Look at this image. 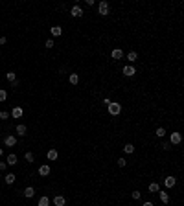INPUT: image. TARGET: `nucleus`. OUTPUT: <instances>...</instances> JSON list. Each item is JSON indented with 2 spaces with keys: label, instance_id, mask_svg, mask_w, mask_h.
I'll list each match as a JSON object with an SVG mask.
<instances>
[{
  "label": "nucleus",
  "instance_id": "obj_1",
  "mask_svg": "<svg viewBox=\"0 0 184 206\" xmlns=\"http://www.w3.org/2000/svg\"><path fill=\"white\" fill-rule=\"evenodd\" d=\"M98 15L99 17H109V15H111V4H109L107 0H99V4H98Z\"/></svg>",
  "mask_w": 184,
  "mask_h": 206
},
{
  "label": "nucleus",
  "instance_id": "obj_2",
  "mask_svg": "<svg viewBox=\"0 0 184 206\" xmlns=\"http://www.w3.org/2000/svg\"><path fill=\"white\" fill-rule=\"evenodd\" d=\"M107 112L111 114V116H114V118H116V116H120V114H121V103L111 101V103L107 105Z\"/></svg>",
  "mask_w": 184,
  "mask_h": 206
},
{
  "label": "nucleus",
  "instance_id": "obj_3",
  "mask_svg": "<svg viewBox=\"0 0 184 206\" xmlns=\"http://www.w3.org/2000/svg\"><path fill=\"white\" fill-rule=\"evenodd\" d=\"M169 143H171V146H180V143H182V134L179 131L171 133V134H169Z\"/></svg>",
  "mask_w": 184,
  "mask_h": 206
},
{
  "label": "nucleus",
  "instance_id": "obj_4",
  "mask_svg": "<svg viewBox=\"0 0 184 206\" xmlns=\"http://www.w3.org/2000/svg\"><path fill=\"white\" fill-rule=\"evenodd\" d=\"M121 74H124L125 77H134V75H136V68L133 65H125L124 68H121Z\"/></svg>",
  "mask_w": 184,
  "mask_h": 206
},
{
  "label": "nucleus",
  "instance_id": "obj_5",
  "mask_svg": "<svg viewBox=\"0 0 184 206\" xmlns=\"http://www.w3.org/2000/svg\"><path fill=\"white\" fill-rule=\"evenodd\" d=\"M70 15H72L74 18H79V17H83V15H85V11H83V8H81L79 4H76V6H72Z\"/></svg>",
  "mask_w": 184,
  "mask_h": 206
},
{
  "label": "nucleus",
  "instance_id": "obj_6",
  "mask_svg": "<svg viewBox=\"0 0 184 206\" xmlns=\"http://www.w3.org/2000/svg\"><path fill=\"white\" fill-rule=\"evenodd\" d=\"M124 57H125V53H124L121 48H114V50L111 52V59H114V63L120 61V59H124Z\"/></svg>",
  "mask_w": 184,
  "mask_h": 206
},
{
  "label": "nucleus",
  "instance_id": "obj_7",
  "mask_svg": "<svg viewBox=\"0 0 184 206\" xmlns=\"http://www.w3.org/2000/svg\"><path fill=\"white\" fill-rule=\"evenodd\" d=\"M164 186H166L168 190H171V188H175V186H177V177H173V175H169V177H166V178H164Z\"/></svg>",
  "mask_w": 184,
  "mask_h": 206
},
{
  "label": "nucleus",
  "instance_id": "obj_8",
  "mask_svg": "<svg viewBox=\"0 0 184 206\" xmlns=\"http://www.w3.org/2000/svg\"><path fill=\"white\" fill-rule=\"evenodd\" d=\"M46 158H48L50 162H55V160L59 158V151H57V149H53V147H52V149H48V153H46Z\"/></svg>",
  "mask_w": 184,
  "mask_h": 206
},
{
  "label": "nucleus",
  "instance_id": "obj_9",
  "mask_svg": "<svg viewBox=\"0 0 184 206\" xmlns=\"http://www.w3.org/2000/svg\"><path fill=\"white\" fill-rule=\"evenodd\" d=\"M68 83H70L72 87H77V85H79V74L72 72L70 75H68Z\"/></svg>",
  "mask_w": 184,
  "mask_h": 206
},
{
  "label": "nucleus",
  "instance_id": "obj_10",
  "mask_svg": "<svg viewBox=\"0 0 184 206\" xmlns=\"http://www.w3.org/2000/svg\"><path fill=\"white\" fill-rule=\"evenodd\" d=\"M50 173H52V168L48 166V164H43V166L39 168V175L40 177H48Z\"/></svg>",
  "mask_w": 184,
  "mask_h": 206
},
{
  "label": "nucleus",
  "instance_id": "obj_11",
  "mask_svg": "<svg viewBox=\"0 0 184 206\" xmlns=\"http://www.w3.org/2000/svg\"><path fill=\"white\" fill-rule=\"evenodd\" d=\"M158 191H160V184H158V182H149L147 193H158Z\"/></svg>",
  "mask_w": 184,
  "mask_h": 206
},
{
  "label": "nucleus",
  "instance_id": "obj_12",
  "mask_svg": "<svg viewBox=\"0 0 184 206\" xmlns=\"http://www.w3.org/2000/svg\"><path fill=\"white\" fill-rule=\"evenodd\" d=\"M4 143L8 147H13V146H17V136H13V134H9V136H6L4 138Z\"/></svg>",
  "mask_w": 184,
  "mask_h": 206
},
{
  "label": "nucleus",
  "instance_id": "obj_13",
  "mask_svg": "<svg viewBox=\"0 0 184 206\" xmlns=\"http://www.w3.org/2000/svg\"><path fill=\"white\" fill-rule=\"evenodd\" d=\"M53 206H66V199L63 195H55L53 197Z\"/></svg>",
  "mask_w": 184,
  "mask_h": 206
},
{
  "label": "nucleus",
  "instance_id": "obj_14",
  "mask_svg": "<svg viewBox=\"0 0 184 206\" xmlns=\"http://www.w3.org/2000/svg\"><path fill=\"white\" fill-rule=\"evenodd\" d=\"M22 114H24V111H22V107H13V111H11V118H22Z\"/></svg>",
  "mask_w": 184,
  "mask_h": 206
},
{
  "label": "nucleus",
  "instance_id": "obj_15",
  "mask_svg": "<svg viewBox=\"0 0 184 206\" xmlns=\"http://www.w3.org/2000/svg\"><path fill=\"white\" fill-rule=\"evenodd\" d=\"M50 33H52V37H61L63 35V28H61V26H52Z\"/></svg>",
  "mask_w": 184,
  "mask_h": 206
},
{
  "label": "nucleus",
  "instance_id": "obj_16",
  "mask_svg": "<svg viewBox=\"0 0 184 206\" xmlns=\"http://www.w3.org/2000/svg\"><path fill=\"white\" fill-rule=\"evenodd\" d=\"M15 178H17L15 173H6V175H4V182L8 184V186H11V184L15 182Z\"/></svg>",
  "mask_w": 184,
  "mask_h": 206
},
{
  "label": "nucleus",
  "instance_id": "obj_17",
  "mask_svg": "<svg viewBox=\"0 0 184 206\" xmlns=\"http://www.w3.org/2000/svg\"><path fill=\"white\" fill-rule=\"evenodd\" d=\"M15 131H17V134H18V136H26V133H28V127H26L24 123H18Z\"/></svg>",
  "mask_w": 184,
  "mask_h": 206
},
{
  "label": "nucleus",
  "instance_id": "obj_18",
  "mask_svg": "<svg viewBox=\"0 0 184 206\" xmlns=\"http://www.w3.org/2000/svg\"><path fill=\"white\" fill-rule=\"evenodd\" d=\"M125 59L129 61V63H134V61H138V53H136L134 50H131V52H129L127 55H125Z\"/></svg>",
  "mask_w": 184,
  "mask_h": 206
},
{
  "label": "nucleus",
  "instance_id": "obj_19",
  "mask_svg": "<svg viewBox=\"0 0 184 206\" xmlns=\"http://www.w3.org/2000/svg\"><path fill=\"white\" fill-rule=\"evenodd\" d=\"M6 164H8V166H15V164H17V155L15 153H9L8 158H6Z\"/></svg>",
  "mask_w": 184,
  "mask_h": 206
},
{
  "label": "nucleus",
  "instance_id": "obj_20",
  "mask_svg": "<svg viewBox=\"0 0 184 206\" xmlns=\"http://www.w3.org/2000/svg\"><path fill=\"white\" fill-rule=\"evenodd\" d=\"M134 149H136V147H134V143L129 142V143H125V146H124V153H125V155H133V153H134Z\"/></svg>",
  "mask_w": 184,
  "mask_h": 206
},
{
  "label": "nucleus",
  "instance_id": "obj_21",
  "mask_svg": "<svg viewBox=\"0 0 184 206\" xmlns=\"http://www.w3.org/2000/svg\"><path fill=\"white\" fill-rule=\"evenodd\" d=\"M158 197H160V201H162V204H168L169 202V195H168V191H158Z\"/></svg>",
  "mask_w": 184,
  "mask_h": 206
},
{
  "label": "nucleus",
  "instance_id": "obj_22",
  "mask_svg": "<svg viewBox=\"0 0 184 206\" xmlns=\"http://www.w3.org/2000/svg\"><path fill=\"white\" fill-rule=\"evenodd\" d=\"M22 193H24V197H33V195H35V188H33V186H28V188H26L24 191H22Z\"/></svg>",
  "mask_w": 184,
  "mask_h": 206
},
{
  "label": "nucleus",
  "instance_id": "obj_23",
  "mask_svg": "<svg viewBox=\"0 0 184 206\" xmlns=\"http://www.w3.org/2000/svg\"><path fill=\"white\" fill-rule=\"evenodd\" d=\"M37 206H50V197H46V195H43L39 199V202H37Z\"/></svg>",
  "mask_w": 184,
  "mask_h": 206
},
{
  "label": "nucleus",
  "instance_id": "obj_24",
  "mask_svg": "<svg viewBox=\"0 0 184 206\" xmlns=\"http://www.w3.org/2000/svg\"><path fill=\"white\" fill-rule=\"evenodd\" d=\"M166 129L164 127H156V131H155V134H156V138H164V136H166Z\"/></svg>",
  "mask_w": 184,
  "mask_h": 206
},
{
  "label": "nucleus",
  "instance_id": "obj_25",
  "mask_svg": "<svg viewBox=\"0 0 184 206\" xmlns=\"http://www.w3.org/2000/svg\"><path fill=\"white\" fill-rule=\"evenodd\" d=\"M140 197H142V191L140 190H133L131 191V199H133V201H140Z\"/></svg>",
  "mask_w": 184,
  "mask_h": 206
},
{
  "label": "nucleus",
  "instance_id": "obj_26",
  "mask_svg": "<svg viewBox=\"0 0 184 206\" xmlns=\"http://www.w3.org/2000/svg\"><path fill=\"white\" fill-rule=\"evenodd\" d=\"M6 79H8V81H9V83H13V81H15V79H17V74L9 70L8 74H6Z\"/></svg>",
  "mask_w": 184,
  "mask_h": 206
},
{
  "label": "nucleus",
  "instance_id": "obj_27",
  "mask_svg": "<svg viewBox=\"0 0 184 206\" xmlns=\"http://www.w3.org/2000/svg\"><path fill=\"white\" fill-rule=\"evenodd\" d=\"M24 158H26V162H33V160H35V155H33L31 153V151H28V153H24Z\"/></svg>",
  "mask_w": 184,
  "mask_h": 206
},
{
  "label": "nucleus",
  "instance_id": "obj_28",
  "mask_svg": "<svg viewBox=\"0 0 184 206\" xmlns=\"http://www.w3.org/2000/svg\"><path fill=\"white\" fill-rule=\"evenodd\" d=\"M8 99V90L6 88H0V101H6Z\"/></svg>",
  "mask_w": 184,
  "mask_h": 206
},
{
  "label": "nucleus",
  "instance_id": "obj_29",
  "mask_svg": "<svg viewBox=\"0 0 184 206\" xmlns=\"http://www.w3.org/2000/svg\"><path fill=\"white\" fill-rule=\"evenodd\" d=\"M116 164H118V168H125L127 166V160L124 158V156H120V158L116 160Z\"/></svg>",
  "mask_w": 184,
  "mask_h": 206
},
{
  "label": "nucleus",
  "instance_id": "obj_30",
  "mask_svg": "<svg viewBox=\"0 0 184 206\" xmlns=\"http://www.w3.org/2000/svg\"><path fill=\"white\" fill-rule=\"evenodd\" d=\"M44 46H46V48H48V50H50V48H53V46H55V40H53V39H48V40H46V43H44Z\"/></svg>",
  "mask_w": 184,
  "mask_h": 206
},
{
  "label": "nucleus",
  "instance_id": "obj_31",
  "mask_svg": "<svg viewBox=\"0 0 184 206\" xmlns=\"http://www.w3.org/2000/svg\"><path fill=\"white\" fill-rule=\"evenodd\" d=\"M9 118V112L8 111H0V120H8Z\"/></svg>",
  "mask_w": 184,
  "mask_h": 206
},
{
  "label": "nucleus",
  "instance_id": "obj_32",
  "mask_svg": "<svg viewBox=\"0 0 184 206\" xmlns=\"http://www.w3.org/2000/svg\"><path fill=\"white\" fill-rule=\"evenodd\" d=\"M160 147L164 149V151H168L169 147H171V143H169V142H162V143H160Z\"/></svg>",
  "mask_w": 184,
  "mask_h": 206
},
{
  "label": "nucleus",
  "instance_id": "obj_33",
  "mask_svg": "<svg viewBox=\"0 0 184 206\" xmlns=\"http://www.w3.org/2000/svg\"><path fill=\"white\" fill-rule=\"evenodd\" d=\"M87 6H88V8H94V6H96V2H94V0H87Z\"/></svg>",
  "mask_w": 184,
  "mask_h": 206
},
{
  "label": "nucleus",
  "instance_id": "obj_34",
  "mask_svg": "<svg viewBox=\"0 0 184 206\" xmlns=\"http://www.w3.org/2000/svg\"><path fill=\"white\" fill-rule=\"evenodd\" d=\"M111 101H112V99H111V98H103V101H101V103H103V105H105V107H107V105H109V103H111Z\"/></svg>",
  "mask_w": 184,
  "mask_h": 206
},
{
  "label": "nucleus",
  "instance_id": "obj_35",
  "mask_svg": "<svg viewBox=\"0 0 184 206\" xmlns=\"http://www.w3.org/2000/svg\"><path fill=\"white\" fill-rule=\"evenodd\" d=\"M6 168H8V164H6V162H0V171H6Z\"/></svg>",
  "mask_w": 184,
  "mask_h": 206
},
{
  "label": "nucleus",
  "instance_id": "obj_36",
  "mask_svg": "<svg viewBox=\"0 0 184 206\" xmlns=\"http://www.w3.org/2000/svg\"><path fill=\"white\" fill-rule=\"evenodd\" d=\"M142 206H155L151 201H144V204H142Z\"/></svg>",
  "mask_w": 184,
  "mask_h": 206
},
{
  "label": "nucleus",
  "instance_id": "obj_37",
  "mask_svg": "<svg viewBox=\"0 0 184 206\" xmlns=\"http://www.w3.org/2000/svg\"><path fill=\"white\" fill-rule=\"evenodd\" d=\"M6 43H8V39H6V37H0V44H6Z\"/></svg>",
  "mask_w": 184,
  "mask_h": 206
},
{
  "label": "nucleus",
  "instance_id": "obj_38",
  "mask_svg": "<svg viewBox=\"0 0 184 206\" xmlns=\"http://www.w3.org/2000/svg\"><path fill=\"white\" fill-rule=\"evenodd\" d=\"M2 155H4V149H2V147H0V156H2Z\"/></svg>",
  "mask_w": 184,
  "mask_h": 206
}]
</instances>
